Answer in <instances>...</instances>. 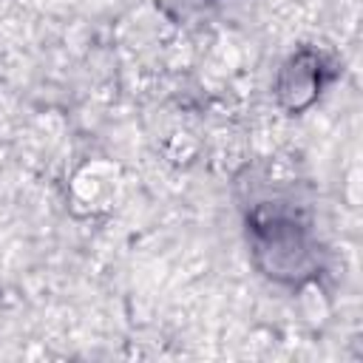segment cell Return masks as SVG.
<instances>
[{
	"label": "cell",
	"instance_id": "cell-2",
	"mask_svg": "<svg viewBox=\"0 0 363 363\" xmlns=\"http://www.w3.org/2000/svg\"><path fill=\"white\" fill-rule=\"evenodd\" d=\"M332 79L329 62L315 48H298L284 60L275 77V99L286 113H303L312 108L323 91V85Z\"/></svg>",
	"mask_w": 363,
	"mask_h": 363
},
{
	"label": "cell",
	"instance_id": "cell-1",
	"mask_svg": "<svg viewBox=\"0 0 363 363\" xmlns=\"http://www.w3.org/2000/svg\"><path fill=\"white\" fill-rule=\"evenodd\" d=\"M250 255L269 281L301 286L320 275L323 252L309 221L284 201H258L244 218Z\"/></svg>",
	"mask_w": 363,
	"mask_h": 363
}]
</instances>
